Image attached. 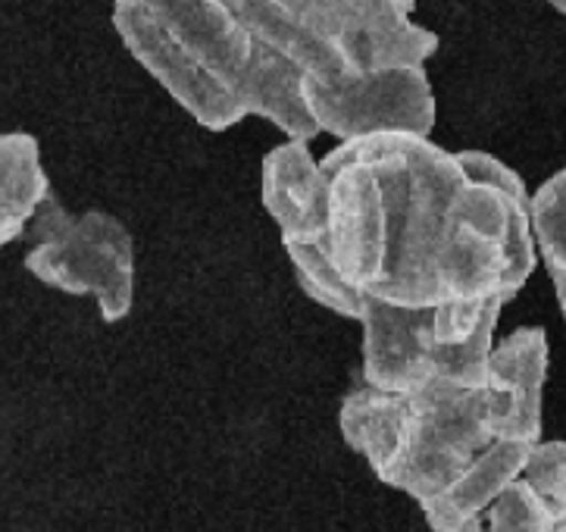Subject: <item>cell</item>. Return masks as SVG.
Segmentation results:
<instances>
[{
    "label": "cell",
    "mask_w": 566,
    "mask_h": 532,
    "mask_svg": "<svg viewBox=\"0 0 566 532\" xmlns=\"http://www.w3.org/2000/svg\"><path fill=\"white\" fill-rule=\"evenodd\" d=\"M551 282H554V292H557V304H560V313H564V320H566V273H554V275H551Z\"/></svg>",
    "instance_id": "cell-12"
},
{
    "label": "cell",
    "mask_w": 566,
    "mask_h": 532,
    "mask_svg": "<svg viewBox=\"0 0 566 532\" xmlns=\"http://www.w3.org/2000/svg\"><path fill=\"white\" fill-rule=\"evenodd\" d=\"M451 532H566V441H538L523 470Z\"/></svg>",
    "instance_id": "cell-8"
},
{
    "label": "cell",
    "mask_w": 566,
    "mask_h": 532,
    "mask_svg": "<svg viewBox=\"0 0 566 532\" xmlns=\"http://www.w3.org/2000/svg\"><path fill=\"white\" fill-rule=\"evenodd\" d=\"M323 251L350 289L401 307L511 304L538 263L532 198L485 150L420 132L338 142L323 157Z\"/></svg>",
    "instance_id": "cell-1"
},
{
    "label": "cell",
    "mask_w": 566,
    "mask_h": 532,
    "mask_svg": "<svg viewBox=\"0 0 566 532\" xmlns=\"http://www.w3.org/2000/svg\"><path fill=\"white\" fill-rule=\"evenodd\" d=\"M548 3L554 7V10H560V13L566 17V0H548Z\"/></svg>",
    "instance_id": "cell-13"
},
{
    "label": "cell",
    "mask_w": 566,
    "mask_h": 532,
    "mask_svg": "<svg viewBox=\"0 0 566 532\" xmlns=\"http://www.w3.org/2000/svg\"><path fill=\"white\" fill-rule=\"evenodd\" d=\"M263 207L279 226L282 248L323 241L329 222V176L307 142L285 138L263 157Z\"/></svg>",
    "instance_id": "cell-9"
},
{
    "label": "cell",
    "mask_w": 566,
    "mask_h": 532,
    "mask_svg": "<svg viewBox=\"0 0 566 532\" xmlns=\"http://www.w3.org/2000/svg\"><path fill=\"white\" fill-rule=\"evenodd\" d=\"M413 3H417V0H413Z\"/></svg>",
    "instance_id": "cell-14"
},
{
    "label": "cell",
    "mask_w": 566,
    "mask_h": 532,
    "mask_svg": "<svg viewBox=\"0 0 566 532\" xmlns=\"http://www.w3.org/2000/svg\"><path fill=\"white\" fill-rule=\"evenodd\" d=\"M304 104L316 129L338 142L382 132H420L436 126V94L426 66H398L350 79H301Z\"/></svg>",
    "instance_id": "cell-7"
},
{
    "label": "cell",
    "mask_w": 566,
    "mask_h": 532,
    "mask_svg": "<svg viewBox=\"0 0 566 532\" xmlns=\"http://www.w3.org/2000/svg\"><path fill=\"white\" fill-rule=\"evenodd\" d=\"M263 44L304 75L350 79L426 66L439 35L413 19V0H226Z\"/></svg>",
    "instance_id": "cell-4"
},
{
    "label": "cell",
    "mask_w": 566,
    "mask_h": 532,
    "mask_svg": "<svg viewBox=\"0 0 566 532\" xmlns=\"http://www.w3.org/2000/svg\"><path fill=\"white\" fill-rule=\"evenodd\" d=\"M113 22L128 54L203 129L226 132L260 116L285 138L319 135L301 92L304 73L226 0H116Z\"/></svg>",
    "instance_id": "cell-3"
},
{
    "label": "cell",
    "mask_w": 566,
    "mask_h": 532,
    "mask_svg": "<svg viewBox=\"0 0 566 532\" xmlns=\"http://www.w3.org/2000/svg\"><path fill=\"white\" fill-rule=\"evenodd\" d=\"M504 301L401 307L364 294V383L410 392L432 379L485 383Z\"/></svg>",
    "instance_id": "cell-5"
},
{
    "label": "cell",
    "mask_w": 566,
    "mask_h": 532,
    "mask_svg": "<svg viewBox=\"0 0 566 532\" xmlns=\"http://www.w3.org/2000/svg\"><path fill=\"white\" fill-rule=\"evenodd\" d=\"M35 244L25 270L56 292L88 294L107 323H119L135 304V248L123 222L88 210L70 213L48 195L32 217Z\"/></svg>",
    "instance_id": "cell-6"
},
{
    "label": "cell",
    "mask_w": 566,
    "mask_h": 532,
    "mask_svg": "<svg viewBox=\"0 0 566 532\" xmlns=\"http://www.w3.org/2000/svg\"><path fill=\"white\" fill-rule=\"evenodd\" d=\"M285 254L292 260L297 285L311 294L316 304H323L326 311H335L338 316L357 320L360 304H364V294L357 292V289H350L345 279L338 275V270L332 267L326 251H323V241L289 244Z\"/></svg>",
    "instance_id": "cell-11"
},
{
    "label": "cell",
    "mask_w": 566,
    "mask_h": 532,
    "mask_svg": "<svg viewBox=\"0 0 566 532\" xmlns=\"http://www.w3.org/2000/svg\"><path fill=\"white\" fill-rule=\"evenodd\" d=\"M545 383L548 338L530 326L494 345L485 383L364 386L342 401L338 426L385 486L420 504L429 530L451 532L504 489L542 441Z\"/></svg>",
    "instance_id": "cell-2"
},
{
    "label": "cell",
    "mask_w": 566,
    "mask_h": 532,
    "mask_svg": "<svg viewBox=\"0 0 566 532\" xmlns=\"http://www.w3.org/2000/svg\"><path fill=\"white\" fill-rule=\"evenodd\" d=\"M51 179L41 166V147L25 132H0V248L29 229Z\"/></svg>",
    "instance_id": "cell-10"
}]
</instances>
